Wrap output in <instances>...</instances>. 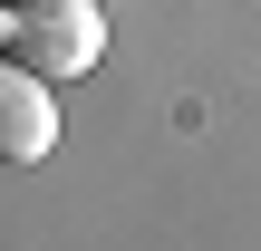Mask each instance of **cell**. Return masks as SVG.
Masks as SVG:
<instances>
[{
    "mask_svg": "<svg viewBox=\"0 0 261 251\" xmlns=\"http://www.w3.org/2000/svg\"><path fill=\"white\" fill-rule=\"evenodd\" d=\"M48 145H58V77L0 58V164H39Z\"/></svg>",
    "mask_w": 261,
    "mask_h": 251,
    "instance_id": "obj_2",
    "label": "cell"
},
{
    "mask_svg": "<svg viewBox=\"0 0 261 251\" xmlns=\"http://www.w3.org/2000/svg\"><path fill=\"white\" fill-rule=\"evenodd\" d=\"M0 48L39 77H97L107 68V10L97 0H0Z\"/></svg>",
    "mask_w": 261,
    "mask_h": 251,
    "instance_id": "obj_1",
    "label": "cell"
}]
</instances>
